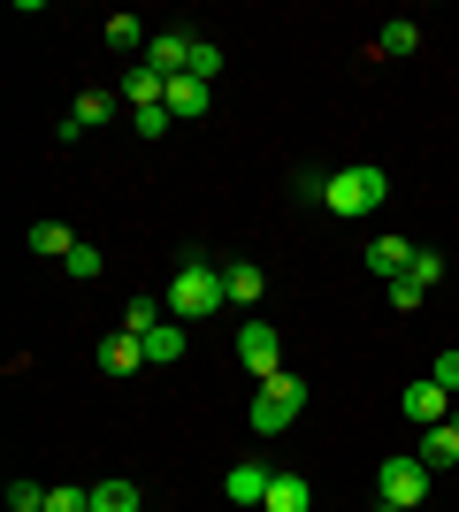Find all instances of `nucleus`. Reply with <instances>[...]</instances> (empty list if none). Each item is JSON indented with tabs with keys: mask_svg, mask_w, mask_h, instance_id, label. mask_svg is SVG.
<instances>
[{
	"mask_svg": "<svg viewBox=\"0 0 459 512\" xmlns=\"http://www.w3.org/2000/svg\"><path fill=\"white\" fill-rule=\"evenodd\" d=\"M161 299H169V321H184V329H192V321H207L215 306H230V283H222V268H215V260L184 253Z\"/></svg>",
	"mask_w": 459,
	"mask_h": 512,
	"instance_id": "obj_1",
	"label": "nucleus"
},
{
	"mask_svg": "<svg viewBox=\"0 0 459 512\" xmlns=\"http://www.w3.org/2000/svg\"><path fill=\"white\" fill-rule=\"evenodd\" d=\"M383 199H391V176L375 169V161H352V169L322 176V207L337 214V222H352V214H375Z\"/></svg>",
	"mask_w": 459,
	"mask_h": 512,
	"instance_id": "obj_2",
	"label": "nucleus"
},
{
	"mask_svg": "<svg viewBox=\"0 0 459 512\" xmlns=\"http://www.w3.org/2000/svg\"><path fill=\"white\" fill-rule=\"evenodd\" d=\"M299 413H306V383H299V375L284 367V375H268V383L253 390L245 421H253V436H284V428L299 421Z\"/></svg>",
	"mask_w": 459,
	"mask_h": 512,
	"instance_id": "obj_3",
	"label": "nucleus"
},
{
	"mask_svg": "<svg viewBox=\"0 0 459 512\" xmlns=\"http://www.w3.org/2000/svg\"><path fill=\"white\" fill-rule=\"evenodd\" d=\"M421 497H429V467H421V451H398V459H383V482H375V505L421 512Z\"/></svg>",
	"mask_w": 459,
	"mask_h": 512,
	"instance_id": "obj_4",
	"label": "nucleus"
},
{
	"mask_svg": "<svg viewBox=\"0 0 459 512\" xmlns=\"http://www.w3.org/2000/svg\"><path fill=\"white\" fill-rule=\"evenodd\" d=\"M238 367L253 375V383L284 375V337H276V329H268L261 314H245V321H238Z\"/></svg>",
	"mask_w": 459,
	"mask_h": 512,
	"instance_id": "obj_5",
	"label": "nucleus"
},
{
	"mask_svg": "<svg viewBox=\"0 0 459 512\" xmlns=\"http://www.w3.org/2000/svg\"><path fill=\"white\" fill-rule=\"evenodd\" d=\"M398 406H406V421H414V428H437V421H452V390H444L437 375H421V383L398 390Z\"/></svg>",
	"mask_w": 459,
	"mask_h": 512,
	"instance_id": "obj_6",
	"label": "nucleus"
},
{
	"mask_svg": "<svg viewBox=\"0 0 459 512\" xmlns=\"http://www.w3.org/2000/svg\"><path fill=\"white\" fill-rule=\"evenodd\" d=\"M146 69H161V77H192V31H153Z\"/></svg>",
	"mask_w": 459,
	"mask_h": 512,
	"instance_id": "obj_7",
	"label": "nucleus"
},
{
	"mask_svg": "<svg viewBox=\"0 0 459 512\" xmlns=\"http://www.w3.org/2000/svg\"><path fill=\"white\" fill-rule=\"evenodd\" d=\"M115 100H123V92H77V107L62 115V138L77 146V130H100V123H115Z\"/></svg>",
	"mask_w": 459,
	"mask_h": 512,
	"instance_id": "obj_8",
	"label": "nucleus"
},
{
	"mask_svg": "<svg viewBox=\"0 0 459 512\" xmlns=\"http://www.w3.org/2000/svg\"><path fill=\"white\" fill-rule=\"evenodd\" d=\"M100 375H138L146 367V337H131V329H115V337H100Z\"/></svg>",
	"mask_w": 459,
	"mask_h": 512,
	"instance_id": "obj_9",
	"label": "nucleus"
},
{
	"mask_svg": "<svg viewBox=\"0 0 459 512\" xmlns=\"http://www.w3.org/2000/svg\"><path fill=\"white\" fill-rule=\"evenodd\" d=\"M161 107H169L176 123H199V115L215 107V85H207V77H169V100Z\"/></svg>",
	"mask_w": 459,
	"mask_h": 512,
	"instance_id": "obj_10",
	"label": "nucleus"
},
{
	"mask_svg": "<svg viewBox=\"0 0 459 512\" xmlns=\"http://www.w3.org/2000/svg\"><path fill=\"white\" fill-rule=\"evenodd\" d=\"M268 482H276V474H268L261 459H238V467L222 474V497H230V505H261V497H268Z\"/></svg>",
	"mask_w": 459,
	"mask_h": 512,
	"instance_id": "obj_11",
	"label": "nucleus"
},
{
	"mask_svg": "<svg viewBox=\"0 0 459 512\" xmlns=\"http://www.w3.org/2000/svg\"><path fill=\"white\" fill-rule=\"evenodd\" d=\"M115 92H123L131 107H161V100H169V77H161V69H146V62H131L123 77H115Z\"/></svg>",
	"mask_w": 459,
	"mask_h": 512,
	"instance_id": "obj_12",
	"label": "nucleus"
},
{
	"mask_svg": "<svg viewBox=\"0 0 459 512\" xmlns=\"http://www.w3.org/2000/svg\"><path fill=\"white\" fill-rule=\"evenodd\" d=\"M421 467H429V474H437V467H459V413H452V421H437V428H421Z\"/></svg>",
	"mask_w": 459,
	"mask_h": 512,
	"instance_id": "obj_13",
	"label": "nucleus"
},
{
	"mask_svg": "<svg viewBox=\"0 0 459 512\" xmlns=\"http://www.w3.org/2000/svg\"><path fill=\"white\" fill-rule=\"evenodd\" d=\"M261 512H314V482H306V474H276L268 497H261Z\"/></svg>",
	"mask_w": 459,
	"mask_h": 512,
	"instance_id": "obj_14",
	"label": "nucleus"
},
{
	"mask_svg": "<svg viewBox=\"0 0 459 512\" xmlns=\"http://www.w3.org/2000/svg\"><path fill=\"white\" fill-rule=\"evenodd\" d=\"M414 253H421V245H406V237H375V245H368V268L383 283H398L406 268H414Z\"/></svg>",
	"mask_w": 459,
	"mask_h": 512,
	"instance_id": "obj_15",
	"label": "nucleus"
},
{
	"mask_svg": "<svg viewBox=\"0 0 459 512\" xmlns=\"http://www.w3.org/2000/svg\"><path fill=\"white\" fill-rule=\"evenodd\" d=\"M222 283H230V306H261L268 268H253V260H230V268H222Z\"/></svg>",
	"mask_w": 459,
	"mask_h": 512,
	"instance_id": "obj_16",
	"label": "nucleus"
},
{
	"mask_svg": "<svg viewBox=\"0 0 459 512\" xmlns=\"http://www.w3.org/2000/svg\"><path fill=\"white\" fill-rule=\"evenodd\" d=\"M100 31H108V46H115V54H131V62H146L153 31H146V23H138V16H108V23H100Z\"/></svg>",
	"mask_w": 459,
	"mask_h": 512,
	"instance_id": "obj_17",
	"label": "nucleus"
},
{
	"mask_svg": "<svg viewBox=\"0 0 459 512\" xmlns=\"http://www.w3.org/2000/svg\"><path fill=\"white\" fill-rule=\"evenodd\" d=\"M161 321H169V299H153V291H131V306H123V329H131V337H153Z\"/></svg>",
	"mask_w": 459,
	"mask_h": 512,
	"instance_id": "obj_18",
	"label": "nucleus"
},
{
	"mask_svg": "<svg viewBox=\"0 0 459 512\" xmlns=\"http://www.w3.org/2000/svg\"><path fill=\"white\" fill-rule=\"evenodd\" d=\"M184 344H192V337H184V321H161V329L146 337V367H176V360H184Z\"/></svg>",
	"mask_w": 459,
	"mask_h": 512,
	"instance_id": "obj_19",
	"label": "nucleus"
},
{
	"mask_svg": "<svg viewBox=\"0 0 459 512\" xmlns=\"http://www.w3.org/2000/svg\"><path fill=\"white\" fill-rule=\"evenodd\" d=\"M92 512H146L138 505V482H123V474H115V482H92Z\"/></svg>",
	"mask_w": 459,
	"mask_h": 512,
	"instance_id": "obj_20",
	"label": "nucleus"
},
{
	"mask_svg": "<svg viewBox=\"0 0 459 512\" xmlns=\"http://www.w3.org/2000/svg\"><path fill=\"white\" fill-rule=\"evenodd\" d=\"M31 253H46V260H69V253H77V237H69L62 222H31Z\"/></svg>",
	"mask_w": 459,
	"mask_h": 512,
	"instance_id": "obj_21",
	"label": "nucleus"
},
{
	"mask_svg": "<svg viewBox=\"0 0 459 512\" xmlns=\"http://www.w3.org/2000/svg\"><path fill=\"white\" fill-rule=\"evenodd\" d=\"M414 46H421V23L414 16H391V23H383V54H391V62H398V54H414Z\"/></svg>",
	"mask_w": 459,
	"mask_h": 512,
	"instance_id": "obj_22",
	"label": "nucleus"
},
{
	"mask_svg": "<svg viewBox=\"0 0 459 512\" xmlns=\"http://www.w3.org/2000/svg\"><path fill=\"white\" fill-rule=\"evenodd\" d=\"M62 268H69V276H77V283H92V276H108V260H100V245H85V237H77V253H69Z\"/></svg>",
	"mask_w": 459,
	"mask_h": 512,
	"instance_id": "obj_23",
	"label": "nucleus"
},
{
	"mask_svg": "<svg viewBox=\"0 0 459 512\" xmlns=\"http://www.w3.org/2000/svg\"><path fill=\"white\" fill-rule=\"evenodd\" d=\"M383 299H391L398 314H421V299H429V291H421L414 276H398V283H383Z\"/></svg>",
	"mask_w": 459,
	"mask_h": 512,
	"instance_id": "obj_24",
	"label": "nucleus"
},
{
	"mask_svg": "<svg viewBox=\"0 0 459 512\" xmlns=\"http://www.w3.org/2000/svg\"><path fill=\"white\" fill-rule=\"evenodd\" d=\"M406 276H414L421 291H437V283H444V253H429V245H421V253H414V268H406Z\"/></svg>",
	"mask_w": 459,
	"mask_h": 512,
	"instance_id": "obj_25",
	"label": "nucleus"
},
{
	"mask_svg": "<svg viewBox=\"0 0 459 512\" xmlns=\"http://www.w3.org/2000/svg\"><path fill=\"white\" fill-rule=\"evenodd\" d=\"M192 77H222V46L215 39H192Z\"/></svg>",
	"mask_w": 459,
	"mask_h": 512,
	"instance_id": "obj_26",
	"label": "nucleus"
},
{
	"mask_svg": "<svg viewBox=\"0 0 459 512\" xmlns=\"http://www.w3.org/2000/svg\"><path fill=\"white\" fill-rule=\"evenodd\" d=\"M8 512H46V490L39 482H8Z\"/></svg>",
	"mask_w": 459,
	"mask_h": 512,
	"instance_id": "obj_27",
	"label": "nucleus"
},
{
	"mask_svg": "<svg viewBox=\"0 0 459 512\" xmlns=\"http://www.w3.org/2000/svg\"><path fill=\"white\" fill-rule=\"evenodd\" d=\"M169 123H176L169 107H138V138H169Z\"/></svg>",
	"mask_w": 459,
	"mask_h": 512,
	"instance_id": "obj_28",
	"label": "nucleus"
},
{
	"mask_svg": "<svg viewBox=\"0 0 459 512\" xmlns=\"http://www.w3.org/2000/svg\"><path fill=\"white\" fill-rule=\"evenodd\" d=\"M429 375H437L444 390H459V352H437V367H429Z\"/></svg>",
	"mask_w": 459,
	"mask_h": 512,
	"instance_id": "obj_29",
	"label": "nucleus"
},
{
	"mask_svg": "<svg viewBox=\"0 0 459 512\" xmlns=\"http://www.w3.org/2000/svg\"><path fill=\"white\" fill-rule=\"evenodd\" d=\"M375 512H398V505H375Z\"/></svg>",
	"mask_w": 459,
	"mask_h": 512,
	"instance_id": "obj_30",
	"label": "nucleus"
}]
</instances>
